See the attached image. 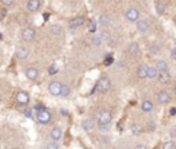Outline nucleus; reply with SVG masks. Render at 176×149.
<instances>
[{
    "label": "nucleus",
    "mask_w": 176,
    "mask_h": 149,
    "mask_svg": "<svg viewBox=\"0 0 176 149\" xmlns=\"http://www.w3.org/2000/svg\"><path fill=\"white\" fill-rule=\"evenodd\" d=\"M36 120H37L39 123H41V124L50 123V120H51V113H50V110H47V109H40V110H37V112H36Z\"/></svg>",
    "instance_id": "nucleus-1"
},
{
    "label": "nucleus",
    "mask_w": 176,
    "mask_h": 149,
    "mask_svg": "<svg viewBox=\"0 0 176 149\" xmlns=\"http://www.w3.org/2000/svg\"><path fill=\"white\" fill-rule=\"evenodd\" d=\"M109 88H110V80H109V79H101V80L98 82V84L95 86V88L92 90V94H94L95 91L106 93Z\"/></svg>",
    "instance_id": "nucleus-2"
},
{
    "label": "nucleus",
    "mask_w": 176,
    "mask_h": 149,
    "mask_svg": "<svg viewBox=\"0 0 176 149\" xmlns=\"http://www.w3.org/2000/svg\"><path fill=\"white\" fill-rule=\"evenodd\" d=\"M61 88H62V84L59 82H51L50 86H48V91H50L51 95L57 97V95H61Z\"/></svg>",
    "instance_id": "nucleus-3"
},
{
    "label": "nucleus",
    "mask_w": 176,
    "mask_h": 149,
    "mask_svg": "<svg viewBox=\"0 0 176 149\" xmlns=\"http://www.w3.org/2000/svg\"><path fill=\"white\" fill-rule=\"evenodd\" d=\"M125 18L131 21V22H136L139 19V11L136 8H133V7H131V8H128L125 11Z\"/></svg>",
    "instance_id": "nucleus-4"
},
{
    "label": "nucleus",
    "mask_w": 176,
    "mask_h": 149,
    "mask_svg": "<svg viewBox=\"0 0 176 149\" xmlns=\"http://www.w3.org/2000/svg\"><path fill=\"white\" fill-rule=\"evenodd\" d=\"M15 99L21 105H26V104L29 102V95H28V93H25V91H18L15 94Z\"/></svg>",
    "instance_id": "nucleus-5"
},
{
    "label": "nucleus",
    "mask_w": 176,
    "mask_h": 149,
    "mask_svg": "<svg viewBox=\"0 0 176 149\" xmlns=\"http://www.w3.org/2000/svg\"><path fill=\"white\" fill-rule=\"evenodd\" d=\"M98 122L99 124H109L112 122V115H110V112H101L98 115Z\"/></svg>",
    "instance_id": "nucleus-6"
},
{
    "label": "nucleus",
    "mask_w": 176,
    "mask_h": 149,
    "mask_svg": "<svg viewBox=\"0 0 176 149\" xmlns=\"http://www.w3.org/2000/svg\"><path fill=\"white\" fill-rule=\"evenodd\" d=\"M136 28L139 32H147L150 29V22L147 19H138L136 21Z\"/></svg>",
    "instance_id": "nucleus-7"
},
{
    "label": "nucleus",
    "mask_w": 176,
    "mask_h": 149,
    "mask_svg": "<svg viewBox=\"0 0 176 149\" xmlns=\"http://www.w3.org/2000/svg\"><path fill=\"white\" fill-rule=\"evenodd\" d=\"M50 137H51V140H53V142H59L62 140V130L59 127H54L50 133Z\"/></svg>",
    "instance_id": "nucleus-8"
},
{
    "label": "nucleus",
    "mask_w": 176,
    "mask_h": 149,
    "mask_svg": "<svg viewBox=\"0 0 176 149\" xmlns=\"http://www.w3.org/2000/svg\"><path fill=\"white\" fill-rule=\"evenodd\" d=\"M83 24H84V17L77 15V17H74V18L70 19V22H69V26H70V29H76V28L81 26Z\"/></svg>",
    "instance_id": "nucleus-9"
},
{
    "label": "nucleus",
    "mask_w": 176,
    "mask_h": 149,
    "mask_svg": "<svg viewBox=\"0 0 176 149\" xmlns=\"http://www.w3.org/2000/svg\"><path fill=\"white\" fill-rule=\"evenodd\" d=\"M34 37V30L32 28H25L22 30V40L23 41H32Z\"/></svg>",
    "instance_id": "nucleus-10"
},
{
    "label": "nucleus",
    "mask_w": 176,
    "mask_h": 149,
    "mask_svg": "<svg viewBox=\"0 0 176 149\" xmlns=\"http://www.w3.org/2000/svg\"><path fill=\"white\" fill-rule=\"evenodd\" d=\"M26 8L30 13H36L40 8V0H29L26 3Z\"/></svg>",
    "instance_id": "nucleus-11"
},
{
    "label": "nucleus",
    "mask_w": 176,
    "mask_h": 149,
    "mask_svg": "<svg viewBox=\"0 0 176 149\" xmlns=\"http://www.w3.org/2000/svg\"><path fill=\"white\" fill-rule=\"evenodd\" d=\"M26 77L28 79H30V80H34V79L37 77V75H39V69L37 68H34V67H29V68H26Z\"/></svg>",
    "instance_id": "nucleus-12"
},
{
    "label": "nucleus",
    "mask_w": 176,
    "mask_h": 149,
    "mask_svg": "<svg viewBox=\"0 0 176 149\" xmlns=\"http://www.w3.org/2000/svg\"><path fill=\"white\" fill-rule=\"evenodd\" d=\"M157 99L160 104H168L171 99V97H169V94H168V91H160L157 94Z\"/></svg>",
    "instance_id": "nucleus-13"
},
{
    "label": "nucleus",
    "mask_w": 176,
    "mask_h": 149,
    "mask_svg": "<svg viewBox=\"0 0 176 149\" xmlns=\"http://www.w3.org/2000/svg\"><path fill=\"white\" fill-rule=\"evenodd\" d=\"M28 55H29V51H28L26 47L19 46L18 48H17V58H18V60H25Z\"/></svg>",
    "instance_id": "nucleus-14"
},
{
    "label": "nucleus",
    "mask_w": 176,
    "mask_h": 149,
    "mask_svg": "<svg viewBox=\"0 0 176 149\" xmlns=\"http://www.w3.org/2000/svg\"><path fill=\"white\" fill-rule=\"evenodd\" d=\"M136 75H138V77H140V79L147 77V65H140V67H138Z\"/></svg>",
    "instance_id": "nucleus-15"
},
{
    "label": "nucleus",
    "mask_w": 176,
    "mask_h": 149,
    "mask_svg": "<svg viewBox=\"0 0 176 149\" xmlns=\"http://www.w3.org/2000/svg\"><path fill=\"white\" fill-rule=\"evenodd\" d=\"M158 79H160V82L161 83H168L171 80V75H169V72L168 71H164V72H158Z\"/></svg>",
    "instance_id": "nucleus-16"
},
{
    "label": "nucleus",
    "mask_w": 176,
    "mask_h": 149,
    "mask_svg": "<svg viewBox=\"0 0 176 149\" xmlns=\"http://www.w3.org/2000/svg\"><path fill=\"white\" fill-rule=\"evenodd\" d=\"M81 127L85 131H91L92 129H94V122H92L91 119H85V120H83L81 122Z\"/></svg>",
    "instance_id": "nucleus-17"
},
{
    "label": "nucleus",
    "mask_w": 176,
    "mask_h": 149,
    "mask_svg": "<svg viewBox=\"0 0 176 149\" xmlns=\"http://www.w3.org/2000/svg\"><path fill=\"white\" fill-rule=\"evenodd\" d=\"M156 69H157L158 72L168 71V64L164 60H160V61H157V64H156Z\"/></svg>",
    "instance_id": "nucleus-18"
},
{
    "label": "nucleus",
    "mask_w": 176,
    "mask_h": 149,
    "mask_svg": "<svg viewBox=\"0 0 176 149\" xmlns=\"http://www.w3.org/2000/svg\"><path fill=\"white\" fill-rule=\"evenodd\" d=\"M142 110L143 112H151V110H153V102L149 101V99L143 101L142 102Z\"/></svg>",
    "instance_id": "nucleus-19"
},
{
    "label": "nucleus",
    "mask_w": 176,
    "mask_h": 149,
    "mask_svg": "<svg viewBox=\"0 0 176 149\" xmlns=\"http://www.w3.org/2000/svg\"><path fill=\"white\" fill-rule=\"evenodd\" d=\"M128 53L132 54V55H136L139 54V46H138V43H131L128 46Z\"/></svg>",
    "instance_id": "nucleus-20"
},
{
    "label": "nucleus",
    "mask_w": 176,
    "mask_h": 149,
    "mask_svg": "<svg viewBox=\"0 0 176 149\" xmlns=\"http://www.w3.org/2000/svg\"><path fill=\"white\" fill-rule=\"evenodd\" d=\"M158 75V71L156 69V67H147V77L153 79Z\"/></svg>",
    "instance_id": "nucleus-21"
},
{
    "label": "nucleus",
    "mask_w": 176,
    "mask_h": 149,
    "mask_svg": "<svg viewBox=\"0 0 176 149\" xmlns=\"http://www.w3.org/2000/svg\"><path fill=\"white\" fill-rule=\"evenodd\" d=\"M99 22H101L102 26H109V25H110V18H109V15H102L101 19H99Z\"/></svg>",
    "instance_id": "nucleus-22"
},
{
    "label": "nucleus",
    "mask_w": 176,
    "mask_h": 149,
    "mask_svg": "<svg viewBox=\"0 0 176 149\" xmlns=\"http://www.w3.org/2000/svg\"><path fill=\"white\" fill-rule=\"evenodd\" d=\"M69 94H70V87H69V86L62 84V88H61V95H62V97H68Z\"/></svg>",
    "instance_id": "nucleus-23"
},
{
    "label": "nucleus",
    "mask_w": 176,
    "mask_h": 149,
    "mask_svg": "<svg viewBox=\"0 0 176 149\" xmlns=\"http://www.w3.org/2000/svg\"><path fill=\"white\" fill-rule=\"evenodd\" d=\"M96 25H98V24H96V21H94V19H92L91 21V22H89V26H88V30H89V32H96V29H98V26H96Z\"/></svg>",
    "instance_id": "nucleus-24"
},
{
    "label": "nucleus",
    "mask_w": 176,
    "mask_h": 149,
    "mask_svg": "<svg viewBox=\"0 0 176 149\" xmlns=\"http://www.w3.org/2000/svg\"><path fill=\"white\" fill-rule=\"evenodd\" d=\"M55 73H58V67L55 64H53L48 67V75H55Z\"/></svg>",
    "instance_id": "nucleus-25"
},
{
    "label": "nucleus",
    "mask_w": 176,
    "mask_h": 149,
    "mask_svg": "<svg viewBox=\"0 0 176 149\" xmlns=\"http://www.w3.org/2000/svg\"><path fill=\"white\" fill-rule=\"evenodd\" d=\"M149 51L151 54H157L158 51H160V46H158V44H151L149 47Z\"/></svg>",
    "instance_id": "nucleus-26"
},
{
    "label": "nucleus",
    "mask_w": 176,
    "mask_h": 149,
    "mask_svg": "<svg viewBox=\"0 0 176 149\" xmlns=\"http://www.w3.org/2000/svg\"><path fill=\"white\" fill-rule=\"evenodd\" d=\"M164 149H176V145L172 141H168V142L164 144Z\"/></svg>",
    "instance_id": "nucleus-27"
},
{
    "label": "nucleus",
    "mask_w": 176,
    "mask_h": 149,
    "mask_svg": "<svg viewBox=\"0 0 176 149\" xmlns=\"http://www.w3.org/2000/svg\"><path fill=\"white\" fill-rule=\"evenodd\" d=\"M47 149H59V145H58V142H50L47 144Z\"/></svg>",
    "instance_id": "nucleus-28"
},
{
    "label": "nucleus",
    "mask_w": 176,
    "mask_h": 149,
    "mask_svg": "<svg viewBox=\"0 0 176 149\" xmlns=\"http://www.w3.org/2000/svg\"><path fill=\"white\" fill-rule=\"evenodd\" d=\"M156 10H157L158 14H163V13H164V4H163V3H157Z\"/></svg>",
    "instance_id": "nucleus-29"
},
{
    "label": "nucleus",
    "mask_w": 176,
    "mask_h": 149,
    "mask_svg": "<svg viewBox=\"0 0 176 149\" xmlns=\"http://www.w3.org/2000/svg\"><path fill=\"white\" fill-rule=\"evenodd\" d=\"M92 43H94L95 46H99V44H101V36H94V39H92Z\"/></svg>",
    "instance_id": "nucleus-30"
},
{
    "label": "nucleus",
    "mask_w": 176,
    "mask_h": 149,
    "mask_svg": "<svg viewBox=\"0 0 176 149\" xmlns=\"http://www.w3.org/2000/svg\"><path fill=\"white\" fill-rule=\"evenodd\" d=\"M109 124H99V130L101 131H109Z\"/></svg>",
    "instance_id": "nucleus-31"
},
{
    "label": "nucleus",
    "mask_w": 176,
    "mask_h": 149,
    "mask_svg": "<svg viewBox=\"0 0 176 149\" xmlns=\"http://www.w3.org/2000/svg\"><path fill=\"white\" fill-rule=\"evenodd\" d=\"M171 57H172V60H176V47H175V48H172V51H171Z\"/></svg>",
    "instance_id": "nucleus-32"
},
{
    "label": "nucleus",
    "mask_w": 176,
    "mask_h": 149,
    "mask_svg": "<svg viewBox=\"0 0 176 149\" xmlns=\"http://www.w3.org/2000/svg\"><path fill=\"white\" fill-rule=\"evenodd\" d=\"M112 62H113V58L109 55V57L106 58V61H105V65H110V64H112Z\"/></svg>",
    "instance_id": "nucleus-33"
},
{
    "label": "nucleus",
    "mask_w": 176,
    "mask_h": 149,
    "mask_svg": "<svg viewBox=\"0 0 176 149\" xmlns=\"http://www.w3.org/2000/svg\"><path fill=\"white\" fill-rule=\"evenodd\" d=\"M25 116L26 117H32V109H26L25 110Z\"/></svg>",
    "instance_id": "nucleus-34"
},
{
    "label": "nucleus",
    "mask_w": 176,
    "mask_h": 149,
    "mask_svg": "<svg viewBox=\"0 0 176 149\" xmlns=\"http://www.w3.org/2000/svg\"><path fill=\"white\" fill-rule=\"evenodd\" d=\"M13 2H14V0H2V3H3V4H6V6L13 4Z\"/></svg>",
    "instance_id": "nucleus-35"
},
{
    "label": "nucleus",
    "mask_w": 176,
    "mask_h": 149,
    "mask_svg": "<svg viewBox=\"0 0 176 149\" xmlns=\"http://www.w3.org/2000/svg\"><path fill=\"white\" fill-rule=\"evenodd\" d=\"M133 149H147V148L144 146V145H136V146L133 148Z\"/></svg>",
    "instance_id": "nucleus-36"
},
{
    "label": "nucleus",
    "mask_w": 176,
    "mask_h": 149,
    "mask_svg": "<svg viewBox=\"0 0 176 149\" xmlns=\"http://www.w3.org/2000/svg\"><path fill=\"white\" fill-rule=\"evenodd\" d=\"M175 113H176V109L172 108V109H171V115H175Z\"/></svg>",
    "instance_id": "nucleus-37"
},
{
    "label": "nucleus",
    "mask_w": 176,
    "mask_h": 149,
    "mask_svg": "<svg viewBox=\"0 0 176 149\" xmlns=\"http://www.w3.org/2000/svg\"><path fill=\"white\" fill-rule=\"evenodd\" d=\"M175 94H176V87H175Z\"/></svg>",
    "instance_id": "nucleus-38"
}]
</instances>
